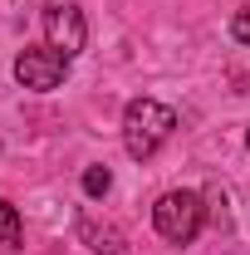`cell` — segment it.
<instances>
[{"mask_svg":"<svg viewBox=\"0 0 250 255\" xmlns=\"http://www.w3.org/2000/svg\"><path fill=\"white\" fill-rule=\"evenodd\" d=\"M172 128H177V113L167 108V103H157V98H132L123 108V147L132 162H147L172 137Z\"/></svg>","mask_w":250,"mask_h":255,"instance_id":"cell-1","label":"cell"},{"mask_svg":"<svg viewBox=\"0 0 250 255\" xmlns=\"http://www.w3.org/2000/svg\"><path fill=\"white\" fill-rule=\"evenodd\" d=\"M152 226L162 241H172V246H191L196 236H201V226H206V201H201V191H162L152 206Z\"/></svg>","mask_w":250,"mask_h":255,"instance_id":"cell-2","label":"cell"},{"mask_svg":"<svg viewBox=\"0 0 250 255\" xmlns=\"http://www.w3.org/2000/svg\"><path fill=\"white\" fill-rule=\"evenodd\" d=\"M69 54L59 49H49V44H34V49H20V59H15V79H20V89H30V94H54L64 79H69Z\"/></svg>","mask_w":250,"mask_h":255,"instance_id":"cell-3","label":"cell"},{"mask_svg":"<svg viewBox=\"0 0 250 255\" xmlns=\"http://www.w3.org/2000/svg\"><path fill=\"white\" fill-rule=\"evenodd\" d=\"M44 39H49V49H59V54H84V44H89V20H84V10L79 5H44Z\"/></svg>","mask_w":250,"mask_h":255,"instance_id":"cell-4","label":"cell"},{"mask_svg":"<svg viewBox=\"0 0 250 255\" xmlns=\"http://www.w3.org/2000/svg\"><path fill=\"white\" fill-rule=\"evenodd\" d=\"M79 236H84L98 255H123V236H118V231H108V226L98 231L94 221H84V226H79Z\"/></svg>","mask_w":250,"mask_h":255,"instance_id":"cell-5","label":"cell"},{"mask_svg":"<svg viewBox=\"0 0 250 255\" xmlns=\"http://www.w3.org/2000/svg\"><path fill=\"white\" fill-rule=\"evenodd\" d=\"M25 241V226H20V211L0 196V246H20Z\"/></svg>","mask_w":250,"mask_h":255,"instance_id":"cell-6","label":"cell"},{"mask_svg":"<svg viewBox=\"0 0 250 255\" xmlns=\"http://www.w3.org/2000/svg\"><path fill=\"white\" fill-rule=\"evenodd\" d=\"M108 187H113V172H108V167H89V172H84V196H108Z\"/></svg>","mask_w":250,"mask_h":255,"instance_id":"cell-7","label":"cell"},{"mask_svg":"<svg viewBox=\"0 0 250 255\" xmlns=\"http://www.w3.org/2000/svg\"><path fill=\"white\" fill-rule=\"evenodd\" d=\"M231 39H236V44H246V49H250V5H246V10H236V15H231Z\"/></svg>","mask_w":250,"mask_h":255,"instance_id":"cell-8","label":"cell"},{"mask_svg":"<svg viewBox=\"0 0 250 255\" xmlns=\"http://www.w3.org/2000/svg\"><path fill=\"white\" fill-rule=\"evenodd\" d=\"M246 152H250V132H246Z\"/></svg>","mask_w":250,"mask_h":255,"instance_id":"cell-9","label":"cell"}]
</instances>
